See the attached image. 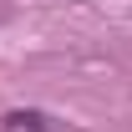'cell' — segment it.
<instances>
[{
	"label": "cell",
	"mask_w": 132,
	"mask_h": 132,
	"mask_svg": "<svg viewBox=\"0 0 132 132\" xmlns=\"http://www.w3.org/2000/svg\"><path fill=\"white\" fill-rule=\"evenodd\" d=\"M0 127L5 132H51V117H41V112H10V117H0Z\"/></svg>",
	"instance_id": "cell-1"
}]
</instances>
